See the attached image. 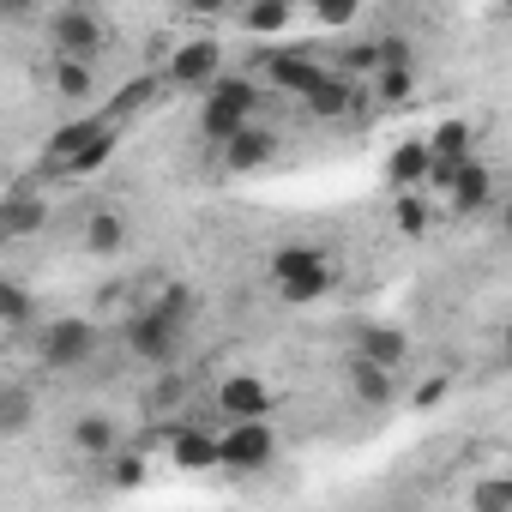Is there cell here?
<instances>
[{
    "label": "cell",
    "mask_w": 512,
    "mask_h": 512,
    "mask_svg": "<svg viewBox=\"0 0 512 512\" xmlns=\"http://www.w3.org/2000/svg\"><path fill=\"white\" fill-rule=\"evenodd\" d=\"M67 446H73L79 458H91V464H109V458H121V452H127V440H121V422H115L109 410H85V416H73V428H67Z\"/></svg>",
    "instance_id": "15"
},
{
    "label": "cell",
    "mask_w": 512,
    "mask_h": 512,
    "mask_svg": "<svg viewBox=\"0 0 512 512\" xmlns=\"http://www.w3.org/2000/svg\"><path fill=\"white\" fill-rule=\"evenodd\" d=\"M127 235H133V229H127V217H121L115 205H91V211H85V223H79V247H85V253H97V260L121 253V247H127Z\"/></svg>",
    "instance_id": "19"
},
{
    "label": "cell",
    "mask_w": 512,
    "mask_h": 512,
    "mask_svg": "<svg viewBox=\"0 0 512 512\" xmlns=\"http://www.w3.org/2000/svg\"><path fill=\"white\" fill-rule=\"evenodd\" d=\"M302 109H308L314 121H350V115L362 109V85H356V79H344V73L332 67V73H326V85H320Z\"/></svg>",
    "instance_id": "21"
},
{
    "label": "cell",
    "mask_w": 512,
    "mask_h": 512,
    "mask_svg": "<svg viewBox=\"0 0 512 512\" xmlns=\"http://www.w3.org/2000/svg\"><path fill=\"white\" fill-rule=\"evenodd\" d=\"M115 145H121V121L103 109V115H79V121L55 127L43 157H49V175L79 181V175H97V169L115 157Z\"/></svg>",
    "instance_id": "2"
},
{
    "label": "cell",
    "mask_w": 512,
    "mask_h": 512,
    "mask_svg": "<svg viewBox=\"0 0 512 512\" xmlns=\"http://www.w3.org/2000/svg\"><path fill=\"white\" fill-rule=\"evenodd\" d=\"M278 458V428L272 422H223V470L229 476H260Z\"/></svg>",
    "instance_id": "9"
},
{
    "label": "cell",
    "mask_w": 512,
    "mask_h": 512,
    "mask_svg": "<svg viewBox=\"0 0 512 512\" xmlns=\"http://www.w3.org/2000/svg\"><path fill=\"white\" fill-rule=\"evenodd\" d=\"M97 356V326L79 320V314H55L37 326V362L49 374H67V368H85Z\"/></svg>",
    "instance_id": "6"
},
{
    "label": "cell",
    "mask_w": 512,
    "mask_h": 512,
    "mask_svg": "<svg viewBox=\"0 0 512 512\" xmlns=\"http://www.w3.org/2000/svg\"><path fill=\"white\" fill-rule=\"evenodd\" d=\"M272 404H278V392H272L260 374H229V380L217 386L223 422H272Z\"/></svg>",
    "instance_id": "13"
},
{
    "label": "cell",
    "mask_w": 512,
    "mask_h": 512,
    "mask_svg": "<svg viewBox=\"0 0 512 512\" xmlns=\"http://www.w3.org/2000/svg\"><path fill=\"white\" fill-rule=\"evenodd\" d=\"M356 356H362V362H380V368H392V374H404L410 338H404L398 326H362V332H356Z\"/></svg>",
    "instance_id": "23"
},
{
    "label": "cell",
    "mask_w": 512,
    "mask_h": 512,
    "mask_svg": "<svg viewBox=\"0 0 512 512\" xmlns=\"http://www.w3.org/2000/svg\"><path fill=\"white\" fill-rule=\"evenodd\" d=\"M25 416H31L25 386H7V404H0V434H19V428H25Z\"/></svg>",
    "instance_id": "30"
},
{
    "label": "cell",
    "mask_w": 512,
    "mask_h": 512,
    "mask_svg": "<svg viewBox=\"0 0 512 512\" xmlns=\"http://www.w3.org/2000/svg\"><path fill=\"white\" fill-rule=\"evenodd\" d=\"M278 151H284V139H278V127H266V121H253L247 133H235L223 151H217V163L229 169V175H260L266 163H278Z\"/></svg>",
    "instance_id": "14"
},
{
    "label": "cell",
    "mask_w": 512,
    "mask_h": 512,
    "mask_svg": "<svg viewBox=\"0 0 512 512\" xmlns=\"http://www.w3.org/2000/svg\"><path fill=\"white\" fill-rule=\"evenodd\" d=\"M458 512H470V506H458Z\"/></svg>",
    "instance_id": "36"
},
{
    "label": "cell",
    "mask_w": 512,
    "mask_h": 512,
    "mask_svg": "<svg viewBox=\"0 0 512 512\" xmlns=\"http://www.w3.org/2000/svg\"><path fill=\"white\" fill-rule=\"evenodd\" d=\"M422 139H428V151H434V169H458V163H476V127H470L464 115H446V121H434Z\"/></svg>",
    "instance_id": "18"
},
{
    "label": "cell",
    "mask_w": 512,
    "mask_h": 512,
    "mask_svg": "<svg viewBox=\"0 0 512 512\" xmlns=\"http://www.w3.org/2000/svg\"><path fill=\"white\" fill-rule=\"evenodd\" d=\"M163 440H169V464H175L181 476H205V470H223V428L175 422Z\"/></svg>",
    "instance_id": "11"
},
{
    "label": "cell",
    "mask_w": 512,
    "mask_h": 512,
    "mask_svg": "<svg viewBox=\"0 0 512 512\" xmlns=\"http://www.w3.org/2000/svg\"><path fill=\"white\" fill-rule=\"evenodd\" d=\"M109 476H115V488H133V482L145 476V458H139V452H121V458H109Z\"/></svg>",
    "instance_id": "32"
},
{
    "label": "cell",
    "mask_w": 512,
    "mask_h": 512,
    "mask_svg": "<svg viewBox=\"0 0 512 512\" xmlns=\"http://www.w3.org/2000/svg\"><path fill=\"white\" fill-rule=\"evenodd\" d=\"M428 199H434L446 217H476V211H494L506 193H500V175L476 157V163H458V169H434Z\"/></svg>",
    "instance_id": "5"
},
{
    "label": "cell",
    "mask_w": 512,
    "mask_h": 512,
    "mask_svg": "<svg viewBox=\"0 0 512 512\" xmlns=\"http://www.w3.org/2000/svg\"><path fill=\"white\" fill-rule=\"evenodd\" d=\"M470 512H512V470H494V476H476L470 482Z\"/></svg>",
    "instance_id": "26"
},
{
    "label": "cell",
    "mask_w": 512,
    "mask_h": 512,
    "mask_svg": "<svg viewBox=\"0 0 512 512\" xmlns=\"http://www.w3.org/2000/svg\"><path fill=\"white\" fill-rule=\"evenodd\" d=\"M368 97H374L380 109H398V103H410V97H416V67H386V73H374Z\"/></svg>",
    "instance_id": "28"
},
{
    "label": "cell",
    "mask_w": 512,
    "mask_h": 512,
    "mask_svg": "<svg viewBox=\"0 0 512 512\" xmlns=\"http://www.w3.org/2000/svg\"><path fill=\"white\" fill-rule=\"evenodd\" d=\"M181 338H187V326H175V320H163V314H151V308H133L127 326H121L127 356L145 362V368H169V362L181 356Z\"/></svg>",
    "instance_id": "8"
},
{
    "label": "cell",
    "mask_w": 512,
    "mask_h": 512,
    "mask_svg": "<svg viewBox=\"0 0 512 512\" xmlns=\"http://www.w3.org/2000/svg\"><path fill=\"white\" fill-rule=\"evenodd\" d=\"M314 25L320 31H344V25H356V7L350 0H326V7H314Z\"/></svg>",
    "instance_id": "31"
},
{
    "label": "cell",
    "mask_w": 512,
    "mask_h": 512,
    "mask_svg": "<svg viewBox=\"0 0 512 512\" xmlns=\"http://www.w3.org/2000/svg\"><path fill=\"white\" fill-rule=\"evenodd\" d=\"M266 278H272V290L290 308H308V302H326L344 272H338V260H332L320 241H284L272 260H266Z\"/></svg>",
    "instance_id": "1"
},
{
    "label": "cell",
    "mask_w": 512,
    "mask_h": 512,
    "mask_svg": "<svg viewBox=\"0 0 512 512\" xmlns=\"http://www.w3.org/2000/svg\"><path fill=\"white\" fill-rule=\"evenodd\" d=\"M494 350H500V368H506V374H512V320H506V326H500V332H494Z\"/></svg>",
    "instance_id": "35"
},
{
    "label": "cell",
    "mask_w": 512,
    "mask_h": 512,
    "mask_svg": "<svg viewBox=\"0 0 512 512\" xmlns=\"http://www.w3.org/2000/svg\"><path fill=\"white\" fill-rule=\"evenodd\" d=\"M428 181H434V151H428V139H398L392 157H386V187H392V193H428Z\"/></svg>",
    "instance_id": "17"
},
{
    "label": "cell",
    "mask_w": 512,
    "mask_h": 512,
    "mask_svg": "<svg viewBox=\"0 0 512 512\" xmlns=\"http://www.w3.org/2000/svg\"><path fill=\"white\" fill-rule=\"evenodd\" d=\"M494 235H500V241L512 247V193H506V199L494 205Z\"/></svg>",
    "instance_id": "34"
},
{
    "label": "cell",
    "mask_w": 512,
    "mask_h": 512,
    "mask_svg": "<svg viewBox=\"0 0 512 512\" xmlns=\"http://www.w3.org/2000/svg\"><path fill=\"white\" fill-rule=\"evenodd\" d=\"M139 308H151V314H163V320H175V326H187L193 332V320H199V290L193 284H181V278H163V284H151L145 290V302Z\"/></svg>",
    "instance_id": "22"
},
{
    "label": "cell",
    "mask_w": 512,
    "mask_h": 512,
    "mask_svg": "<svg viewBox=\"0 0 512 512\" xmlns=\"http://www.w3.org/2000/svg\"><path fill=\"white\" fill-rule=\"evenodd\" d=\"M43 85H49L55 103H91V97L103 91V79H97L91 61H49V67H43Z\"/></svg>",
    "instance_id": "20"
},
{
    "label": "cell",
    "mask_w": 512,
    "mask_h": 512,
    "mask_svg": "<svg viewBox=\"0 0 512 512\" xmlns=\"http://www.w3.org/2000/svg\"><path fill=\"white\" fill-rule=\"evenodd\" d=\"M434 211H440V205H434L428 193H392V229H398V235H422V229L434 223Z\"/></svg>",
    "instance_id": "25"
},
{
    "label": "cell",
    "mask_w": 512,
    "mask_h": 512,
    "mask_svg": "<svg viewBox=\"0 0 512 512\" xmlns=\"http://www.w3.org/2000/svg\"><path fill=\"white\" fill-rule=\"evenodd\" d=\"M31 320H37V302H31V290L13 278V284H0V326H7V338H25L31 332Z\"/></svg>",
    "instance_id": "24"
},
{
    "label": "cell",
    "mask_w": 512,
    "mask_h": 512,
    "mask_svg": "<svg viewBox=\"0 0 512 512\" xmlns=\"http://www.w3.org/2000/svg\"><path fill=\"white\" fill-rule=\"evenodd\" d=\"M235 25H241V37H253L272 55V49H290V31L302 25V7H290V0H260V7H241Z\"/></svg>",
    "instance_id": "12"
},
{
    "label": "cell",
    "mask_w": 512,
    "mask_h": 512,
    "mask_svg": "<svg viewBox=\"0 0 512 512\" xmlns=\"http://www.w3.org/2000/svg\"><path fill=\"white\" fill-rule=\"evenodd\" d=\"M253 121H260V79L247 73H223L205 97H199V139L211 151H223L235 133H247Z\"/></svg>",
    "instance_id": "3"
},
{
    "label": "cell",
    "mask_w": 512,
    "mask_h": 512,
    "mask_svg": "<svg viewBox=\"0 0 512 512\" xmlns=\"http://www.w3.org/2000/svg\"><path fill=\"white\" fill-rule=\"evenodd\" d=\"M37 223H49V211H43L31 193H7V211H0V235L19 241V235H31Z\"/></svg>",
    "instance_id": "27"
},
{
    "label": "cell",
    "mask_w": 512,
    "mask_h": 512,
    "mask_svg": "<svg viewBox=\"0 0 512 512\" xmlns=\"http://www.w3.org/2000/svg\"><path fill=\"white\" fill-rule=\"evenodd\" d=\"M217 79H223V43H217V37H187V43H175L169 61H163V85H169V91L205 97Z\"/></svg>",
    "instance_id": "7"
},
{
    "label": "cell",
    "mask_w": 512,
    "mask_h": 512,
    "mask_svg": "<svg viewBox=\"0 0 512 512\" xmlns=\"http://www.w3.org/2000/svg\"><path fill=\"white\" fill-rule=\"evenodd\" d=\"M157 91H169V85H163V73H145V79H127V85H121V97L109 103V115H115V121L127 127V115H139L145 103H157Z\"/></svg>",
    "instance_id": "29"
},
{
    "label": "cell",
    "mask_w": 512,
    "mask_h": 512,
    "mask_svg": "<svg viewBox=\"0 0 512 512\" xmlns=\"http://www.w3.org/2000/svg\"><path fill=\"white\" fill-rule=\"evenodd\" d=\"M326 61L314 55V49H272L266 55V85L278 91V97H296V103H308L320 85H326Z\"/></svg>",
    "instance_id": "10"
},
{
    "label": "cell",
    "mask_w": 512,
    "mask_h": 512,
    "mask_svg": "<svg viewBox=\"0 0 512 512\" xmlns=\"http://www.w3.org/2000/svg\"><path fill=\"white\" fill-rule=\"evenodd\" d=\"M440 398H446V374H434V380H428V386L416 392V410H434Z\"/></svg>",
    "instance_id": "33"
},
{
    "label": "cell",
    "mask_w": 512,
    "mask_h": 512,
    "mask_svg": "<svg viewBox=\"0 0 512 512\" xmlns=\"http://www.w3.org/2000/svg\"><path fill=\"white\" fill-rule=\"evenodd\" d=\"M398 374L392 368H380V362H362V356H350V368H344V392H350V404H362V410H392L398 404Z\"/></svg>",
    "instance_id": "16"
},
{
    "label": "cell",
    "mask_w": 512,
    "mask_h": 512,
    "mask_svg": "<svg viewBox=\"0 0 512 512\" xmlns=\"http://www.w3.org/2000/svg\"><path fill=\"white\" fill-rule=\"evenodd\" d=\"M43 43H49V61H103L115 49V25L97 13V7H55L43 19Z\"/></svg>",
    "instance_id": "4"
}]
</instances>
